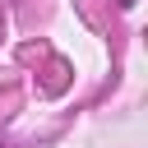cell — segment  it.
Instances as JSON below:
<instances>
[{"label":"cell","instance_id":"1","mask_svg":"<svg viewBox=\"0 0 148 148\" xmlns=\"http://www.w3.org/2000/svg\"><path fill=\"white\" fill-rule=\"evenodd\" d=\"M116 5H120V9H130V5H134V0H116Z\"/></svg>","mask_w":148,"mask_h":148}]
</instances>
